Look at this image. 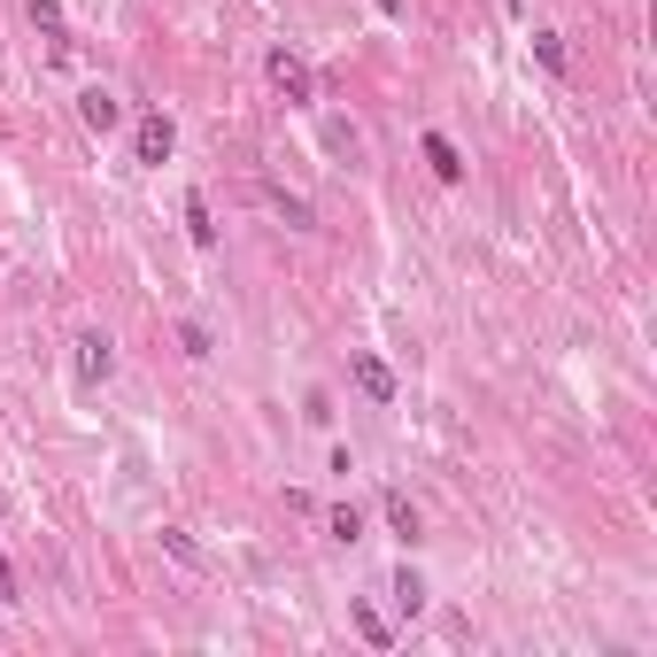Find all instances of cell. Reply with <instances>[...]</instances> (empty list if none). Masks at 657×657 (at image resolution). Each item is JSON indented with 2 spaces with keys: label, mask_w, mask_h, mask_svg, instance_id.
<instances>
[{
  "label": "cell",
  "mask_w": 657,
  "mask_h": 657,
  "mask_svg": "<svg viewBox=\"0 0 657 657\" xmlns=\"http://www.w3.org/2000/svg\"><path fill=\"white\" fill-rule=\"evenodd\" d=\"M264 70H271V86H279L294 109H302V101H317V70H309L294 47H271V54H264Z\"/></svg>",
  "instance_id": "1"
},
{
  "label": "cell",
  "mask_w": 657,
  "mask_h": 657,
  "mask_svg": "<svg viewBox=\"0 0 657 657\" xmlns=\"http://www.w3.org/2000/svg\"><path fill=\"white\" fill-rule=\"evenodd\" d=\"M171 147H179V124L162 117V109H147L132 124V162H171Z\"/></svg>",
  "instance_id": "2"
},
{
  "label": "cell",
  "mask_w": 657,
  "mask_h": 657,
  "mask_svg": "<svg viewBox=\"0 0 657 657\" xmlns=\"http://www.w3.org/2000/svg\"><path fill=\"white\" fill-rule=\"evenodd\" d=\"M70 349H77V379H86V387L117 372V341H109V333H77Z\"/></svg>",
  "instance_id": "3"
},
{
  "label": "cell",
  "mask_w": 657,
  "mask_h": 657,
  "mask_svg": "<svg viewBox=\"0 0 657 657\" xmlns=\"http://www.w3.org/2000/svg\"><path fill=\"white\" fill-rule=\"evenodd\" d=\"M77 117H86V132H117L124 124V101L109 86H86V94H77Z\"/></svg>",
  "instance_id": "4"
},
{
  "label": "cell",
  "mask_w": 657,
  "mask_h": 657,
  "mask_svg": "<svg viewBox=\"0 0 657 657\" xmlns=\"http://www.w3.org/2000/svg\"><path fill=\"white\" fill-rule=\"evenodd\" d=\"M349 372H356V387H364L372 402H394V372H387L372 349H356V356H349Z\"/></svg>",
  "instance_id": "5"
},
{
  "label": "cell",
  "mask_w": 657,
  "mask_h": 657,
  "mask_svg": "<svg viewBox=\"0 0 657 657\" xmlns=\"http://www.w3.org/2000/svg\"><path fill=\"white\" fill-rule=\"evenodd\" d=\"M426 162H434V179H449V186L464 179V155H457V139H449V132H426Z\"/></svg>",
  "instance_id": "6"
},
{
  "label": "cell",
  "mask_w": 657,
  "mask_h": 657,
  "mask_svg": "<svg viewBox=\"0 0 657 657\" xmlns=\"http://www.w3.org/2000/svg\"><path fill=\"white\" fill-rule=\"evenodd\" d=\"M186 232H194V248H217V217L202 194H186Z\"/></svg>",
  "instance_id": "7"
},
{
  "label": "cell",
  "mask_w": 657,
  "mask_h": 657,
  "mask_svg": "<svg viewBox=\"0 0 657 657\" xmlns=\"http://www.w3.org/2000/svg\"><path fill=\"white\" fill-rule=\"evenodd\" d=\"M394 604H402V619H418V611H426V581H418L410 564L394 572Z\"/></svg>",
  "instance_id": "8"
},
{
  "label": "cell",
  "mask_w": 657,
  "mask_h": 657,
  "mask_svg": "<svg viewBox=\"0 0 657 657\" xmlns=\"http://www.w3.org/2000/svg\"><path fill=\"white\" fill-rule=\"evenodd\" d=\"M325 534H333V542H364V511H356V503L325 511Z\"/></svg>",
  "instance_id": "9"
},
{
  "label": "cell",
  "mask_w": 657,
  "mask_h": 657,
  "mask_svg": "<svg viewBox=\"0 0 657 657\" xmlns=\"http://www.w3.org/2000/svg\"><path fill=\"white\" fill-rule=\"evenodd\" d=\"M32 24H39L54 47H70V24H62V9H54V0H32Z\"/></svg>",
  "instance_id": "10"
},
{
  "label": "cell",
  "mask_w": 657,
  "mask_h": 657,
  "mask_svg": "<svg viewBox=\"0 0 657 657\" xmlns=\"http://www.w3.org/2000/svg\"><path fill=\"white\" fill-rule=\"evenodd\" d=\"M387 526H394V534H402V542H418V511H410V503H402V496H387Z\"/></svg>",
  "instance_id": "11"
},
{
  "label": "cell",
  "mask_w": 657,
  "mask_h": 657,
  "mask_svg": "<svg viewBox=\"0 0 657 657\" xmlns=\"http://www.w3.org/2000/svg\"><path fill=\"white\" fill-rule=\"evenodd\" d=\"M534 54H542V70L564 77V39H557V32H534Z\"/></svg>",
  "instance_id": "12"
},
{
  "label": "cell",
  "mask_w": 657,
  "mask_h": 657,
  "mask_svg": "<svg viewBox=\"0 0 657 657\" xmlns=\"http://www.w3.org/2000/svg\"><path fill=\"white\" fill-rule=\"evenodd\" d=\"M356 626H364V642H379V649H387V642H394V626H387V619H379V611H372V604H356Z\"/></svg>",
  "instance_id": "13"
},
{
  "label": "cell",
  "mask_w": 657,
  "mask_h": 657,
  "mask_svg": "<svg viewBox=\"0 0 657 657\" xmlns=\"http://www.w3.org/2000/svg\"><path fill=\"white\" fill-rule=\"evenodd\" d=\"M0 604H24V596H16V564H9V557H0Z\"/></svg>",
  "instance_id": "14"
},
{
  "label": "cell",
  "mask_w": 657,
  "mask_h": 657,
  "mask_svg": "<svg viewBox=\"0 0 657 657\" xmlns=\"http://www.w3.org/2000/svg\"><path fill=\"white\" fill-rule=\"evenodd\" d=\"M372 9H379V16H402V0H372Z\"/></svg>",
  "instance_id": "15"
},
{
  "label": "cell",
  "mask_w": 657,
  "mask_h": 657,
  "mask_svg": "<svg viewBox=\"0 0 657 657\" xmlns=\"http://www.w3.org/2000/svg\"><path fill=\"white\" fill-rule=\"evenodd\" d=\"M503 9H511V16H519V9H526V0H503Z\"/></svg>",
  "instance_id": "16"
}]
</instances>
